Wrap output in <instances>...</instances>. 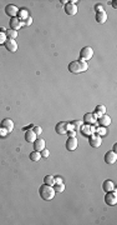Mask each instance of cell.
<instances>
[{
  "label": "cell",
  "instance_id": "1",
  "mask_svg": "<svg viewBox=\"0 0 117 225\" xmlns=\"http://www.w3.org/2000/svg\"><path fill=\"white\" fill-rule=\"evenodd\" d=\"M39 194H40V196L45 200V201H50V200H52L54 199V196H55V190H54V188L51 186V185H46V184H44V185H41L40 186V189H39Z\"/></svg>",
  "mask_w": 117,
  "mask_h": 225
},
{
  "label": "cell",
  "instance_id": "2",
  "mask_svg": "<svg viewBox=\"0 0 117 225\" xmlns=\"http://www.w3.org/2000/svg\"><path fill=\"white\" fill-rule=\"evenodd\" d=\"M105 202H106L107 205H111V206H113V205L117 204V192H116L115 189H113L112 191L106 192V195H105Z\"/></svg>",
  "mask_w": 117,
  "mask_h": 225
},
{
  "label": "cell",
  "instance_id": "3",
  "mask_svg": "<svg viewBox=\"0 0 117 225\" xmlns=\"http://www.w3.org/2000/svg\"><path fill=\"white\" fill-rule=\"evenodd\" d=\"M92 56H93V50H92V48L85 46V48L81 49V51H80V58H81V60L87 61V60H90Z\"/></svg>",
  "mask_w": 117,
  "mask_h": 225
},
{
  "label": "cell",
  "instance_id": "4",
  "mask_svg": "<svg viewBox=\"0 0 117 225\" xmlns=\"http://www.w3.org/2000/svg\"><path fill=\"white\" fill-rule=\"evenodd\" d=\"M68 130H71V126H70V124H67V122H63V121H60V122H57L56 124V126H55V131L57 132V134H67L68 132Z\"/></svg>",
  "mask_w": 117,
  "mask_h": 225
},
{
  "label": "cell",
  "instance_id": "5",
  "mask_svg": "<svg viewBox=\"0 0 117 225\" xmlns=\"http://www.w3.org/2000/svg\"><path fill=\"white\" fill-rule=\"evenodd\" d=\"M17 12H19V9H17L16 5L9 4V5L5 6V14H6L7 16H10V18H16Z\"/></svg>",
  "mask_w": 117,
  "mask_h": 225
},
{
  "label": "cell",
  "instance_id": "6",
  "mask_svg": "<svg viewBox=\"0 0 117 225\" xmlns=\"http://www.w3.org/2000/svg\"><path fill=\"white\" fill-rule=\"evenodd\" d=\"M68 71L72 72V74H80L82 72L81 70V65H80V61L78 60H75V61H71L68 64Z\"/></svg>",
  "mask_w": 117,
  "mask_h": 225
},
{
  "label": "cell",
  "instance_id": "7",
  "mask_svg": "<svg viewBox=\"0 0 117 225\" xmlns=\"http://www.w3.org/2000/svg\"><path fill=\"white\" fill-rule=\"evenodd\" d=\"M88 142L92 148H100L101 144H102V140H101V136L100 135H90L88 136Z\"/></svg>",
  "mask_w": 117,
  "mask_h": 225
},
{
  "label": "cell",
  "instance_id": "8",
  "mask_svg": "<svg viewBox=\"0 0 117 225\" xmlns=\"http://www.w3.org/2000/svg\"><path fill=\"white\" fill-rule=\"evenodd\" d=\"M4 45H5L6 50L10 51V52H15V51L17 50V42H16L14 39H6V41H5Z\"/></svg>",
  "mask_w": 117,
  "mask_h": 225
},
{
  "label": "cell",
  "instance_id": "9",
  "mask_svg": "<svg viewBox=\"0 0 117 225\" xmlns=\"http://www.w3.org/2000/svg\"><path fill=\"white\" fill-rule=\"evenodd\" d=\"M76 148H77V139L68 136V139L66 140V149L68 151H73V150H76Z\"/></svg>",
  "mask_w": 117,
  "mask_h": 225
},
{
  "label": "cell",
  "instance_id": "10",
  "mask_svg": "<svg viewBox=\"0 0 117 225\" xmlns=\"http://www.w3.org/2000/svg\"><path fill=\"white\" fill-rule=\"evenodd\" d=\"M1 128H2L4 130H6L7 132H11L12 129H14V121H12L11 119H4V120L1 121Z\"/></svg>",
  "mask_w": 117,
  "mask_h": 225
},
{
  "label": "cell",
  "instance_id": "11",
  "mask_svg": "<svg viewBox=\"0 0 117 225\" xmlns=\"http://www.w3.org/2000/svg\"><path fill=\"white\" fill-rule=\"evenodd\" d=\"M117 160V154L113 151H107L105 154V162L106 164H115Z\"/></svg>",
  "mask_w": 117,
  "mask_h": 225
},
{
  "label": "cell",
  "instance_id": "12",
  "mask_svg": "<svg viewBox=\"0 0 117 225\" xmlns=\"http://www.w3.org/2000/svg\"><path fill=\"white\" fill-rule=\"evenodd\" d=\"M65 12L67 14V15H76V12H77V6L75 5V4H71V2H67V4H65Z\"/></svg>",
  "mask_w": 117,
  "mask_h": 225
},
{
  "label": "cell",
  "instance_id": "13",
  "mask_svg": "<svg viewBox=\"0 0 117 225\" xmlns=\"http://www.w3.org/2000/svg\"><path fill=\"white\" fill-rule=\"evenodd\" d=\"M9 25H10V29L17 31L20 28H21V22H20V19L19 18H10V21H9Z\"/></svg>",
  "mask_w": 117,
  "mask_h": 225
},
{
  "label": "cell",
  "instance_id": "14",
  "mask_svg": "<svg viewBox=\"0 0 117 225\" xmlns=\"http://www.w3.org/2000/svg\"><path fill=\"white\" fill-rule=\"evenodd\" d=\"M83 122L87 124V125H91V124H96V115L93 112H86L83 115Z\"/></svg>",
  "mask_w": 117,
  "mask_h": 225
},
{
  "label": "cell",
  "instance_id": "15",
  "mask_svg": "<svg viewBox=\"0 0 117 225\" xmlns=\"http://www.w3.org/2000/svg\"><path fill=\"white\" fill-rule=\"evenodd\" d=\"M95 19H96V21H97L98 24H105V22H106V20H107V14H106V11H105V10H102V11L96 12Z\"/></svg>",
  "mask_w": 117,
  "mask_h": 225
},
{
  "label": "cell",
  "instance_id": "16",
  "mask_svg": "<svg viewBox=\"0 0 117 225\" xmlns=\"http://www.w3.org/2000/svg\"><path fill=\"white\" fill-rule=\"evenodd\" d=\"M98 124H100V126L106 128V126H108V125L111 124V118H110L108 115L103 114V115H101V116L98 118Z\"/></svg>",
  "mask_w": 117,
  "mask_h": 225
},
{
  "label": "cell",
  "instance_id": "17",
  "mask_svg": "<svg viewBox=\"0 0 117 225\" xmlns=\"http://www.w3.org/2000/svg\"><path fill=\"white\" fill-rule=\"evenodd\" d=\"M36 136H37V135H36L32 130H26V131H25V140H26L27 142H34V141L37 139Z\"/></svg>",
  "mask_w": 117,
  "mask_h": 225
},
{
  "label": "cell",
  "instance_id": "18",
  "mask_svg": "<svg viewBox=\"0 0 117 225\" xmlns=\"http://www.w3.org/2000/svg\"><path fill=\"white\" fill-rule=\"evenodd\" d=\"M34 149L36 151H41L42 149H45V140L44 139H36L34 141Z\"/></svg>",
  "mask_w": 117,
  "mask_h": 225
},
{
  "label": "cell",
  "instance_id": "19",
  "mask_svg": "<svg viewBox=\"0 0 117 225\" xmlns=\"http://www.w3.org/2000/svg\"><path fill=\"white\" fill-rule=\"evenodd\" d=\"M102 189H103V191H106V192L112 191V190L115 189L113 181H112V180H105L103 184H102Z\"/></svg>",
  "mask_w": 117,
  "mask_h": 225
},
{
  "label": "cell",
  "instance_id": "20",
  "mask_svg": "<svg viewBox=\"0 0 117 225\" xmlns=\"http://www.w3.org/2000/svg\"><path fill=\"white\" fill-rule=\"evenodd\" d=\"M29 158H30V160H31V161H34V162H37V161H40V159H41V154H40V151H36V150H34L32 152H30Z\"/></svg>",
  "mask_w": 117,
  "mask_h": 225
},
{
  "label": "cell",
  "instance_id": "21",
  "mask_svg": "<svg viewBox=\"0 0 117 225\" xmlns=\"http://www.w3.org/2000/svg\"><path fill=\"white\" fill-rule=\"evenodd\" d=\"M80 130H81V132L83 134V135H86V136H90V135H92V130H91V126L90 125H87V124H85V125H81V128H80Z\"/></svg>",
  "mask_w": 117,
  "mask_h": 225
},
{
  "label": "cell",
  "instance_id": "22",
  "mask_svg": "<svg viewBox=\"0 0 117 225\" xmlns=\"http://www.w3.org/2000/svg\"><path fill=\"white\" fill-rule=\"evenodd\" d=\"M54 190H55V192H63L65 191V184L63 182L54 184Z\"/></svg>",
  "mask_w": 117,
  "mask_h": 225
},
{
  "label": "cell",
  "instance_id": "23",
  "mask_svg": "<svg viewBox=\"0 0 117 225\" xmlns=\"http://www.w3.org/2000/svg\"><path fill=\"white\" fill-rule=\"evenodd\" d=\"M5 34H6V38H7V39H14V40H15V38L17 36V31H15V30H12V29L6 30Z\"/></svg>",
  "mask_w": 117,
  "mask_h": 225
},
{
  "label": "cell",
  "instance_id": "24",
  "mask_svg": "<svg viewBox=\"0 0 117 225\" xmlns=\"http://www.w3.org/2000/svg\"><path fill=\"white\" fill-rule=\"evenodd\" d=\"M44 184H46V185H54L55 184V180H54V176H51V175H46L45 178H44Z\"/></svg>",
  "mask_w": 117,
  "mask_h": 225
},
{
  "label": "cell",
  "instance_id": "25",
  "mask_svg": "<svg viewBox=\"0 0 117 225\" xmlns=\"http://www.w3.org/2000/svg\"><path fill=\"white\" fill-rule=\"evenodd\" d=\"M81 122L80 121H77V120H75V121H72L71 124H70V126H71V130H80V128H81Z\"/></svg>",
  "mask_w": 117,
  "mask_h": 225
},
{
  "label": "cell",
  "instance_id": "26",
  "mask_svg": "<svg viewBox=\"0 0 117 225\" xmlns=\"http://www.w3.org/2000/svg\"><path fill=\"white\" fill-rule=\"evenodd\" d=\"M96 112H98V115L101 116V115H103L106 112V108L103 105H97L96 106Z\"/></svg>",
  "mask_w": 117,
  "mask_h": 225
},
{
  "label": "cell",
  "instance_id": "27",
  "mask_svg": "<svg viewBox=\"0 0 117 225\" xmlns=\"http://www.w3.org/2000/svg\"><path fill=\"white\" fill-rule=\"evenodd\" d=\"M6 34H5V31L2 30V29H0V45H2V44H5V41H6Z\"/></svg>",
  "mask_w": 117,
  "mask_h": 225
},
{
  "label": "cell",
  "instance_id": "28",
  "mask_svg": "<svg viewBox=\"0 0 117 225\" xmlns=\"http://www.w3.org/2000/svg\"><path fill=\"white\" fill-rule=\"evenodd\" d=\"M17 15H19V19H20V20L29 18V14H27V11H26V10H20V11L17 12Z\"/></svg>",
  "mask_w": 117,
  "mask_h": 225
},
{
  "label": "cell",
  "instance_id": "29",
  "mask_svg": "<svg viewBox=\"0 0 117 225\" xmlns=\"http://www.w3.org/2000/svg\"><path fill=\"white\" fill-rule=\"evenodd\" d=\"M78 61H80V65H81V70H82V72H83V71H86V70L88 69V64H87L85 60H81V59H80Z\"/></svg>",
  "mask_w": 117,
  "mask_h": 225
},
{
  "label": "cell",
  "instance_id": "30",
  "mask_svg": "<svg viewBox=\"0 0 117 225\" xmlns=\"http://www.w3.org/2000/svg\"><path fill=\"white\" fill-rule=\"evenodd\" d=\"M106 134H107V131H106V129H105L103 126H101V128H98V129H97V135L103 136V135H106Z\"/></svg>",
  "mask_w": 117,
  "mask_h": 225
},
{
  "label": "cell",
  "instance_id": "31",
  "mask_svg": "<svg viewBox=\"0 0 117 225\" xmlns=\"http://www.w3.org/2000/svg\"><path fill=\"white\" fill-rule=\"evenodd\" d=\"M32 131H34L36 135H40V134L42 132V129H41V126H34V128H32Z\"/></svg>",
  "mask_w": 117,
  "mask_h": 225
},
{
  "label": "cell",
  "instance_id": "32",
  "mask_svg": "<svg viewBox=\"0 0 117 225\" xmlns=\"http://www.w3.org/2000/svg\"><path fill=\"white\" fill-rule=\"evenodd\" d=\"M49 152H50V151H49L47 149H42V150L40 151V154H41V158H42V156H44V158H47V156H49Z\"/></svg>",
  "mask_w": 117,
  "mask_h": 225
},
{
  "label": "cell",
  "instance_id": "33",
  "mask_svg": "<svg viewBox=\"0 0 117 225\" xmlns=\"http://www.w3.org/2000/svg\"><path fill=\"white\" fill-rule=\"evenodd\" d=\"M31 24H32V18H31V16L26 18V19H25V25H31Z\"/></svg>",
  "mask_w": 117,
  "mask_h": 225
},
{
  "label": "cell",
  "instance_id": "34",
  "mask_svg": "<svg viewBox=\"0 0 117 225\" xmlns=\"http://www.w3.org/2000/svg\"><path fill=\"white\" fill-rule=\"evenodd\" d=\"M95 9H96V11H97V12H98V11H102V10H103L102 5H96V6H95Z\"/></svg>",
  "mask_w": 117,
  "mask_h": 225
},
{
  "label": "cell",
  "instance_id": "35",
  "mask_svg": "<svg viewBox=\"0 0 117 225\" xmlns=\"http://www.w3.org/2000/svg\"><path fill=\"white\" fill-rule=\"evenodd\" d=\"M68 134V136H71V138H75V135H76V131L75 130H70V132H67Z\"/></svg>",
  "mask_w": 117,
  "mask_h": 225
},
{
  "label": "cell",
  "instance_id": "36",
  "mask_svg": "<svg viewBox=\"0 0 117 225\" xmlns=\"http://www.w3.org/2000/svg\"><path fill=\"white\" fill-rule=\"evenodd\" d=\"M54 180H55V184H57V182H62V179H61V178H54Z\"/></svg>",
  "mask_w": 117,
  "mask_h": 225
},
{
  "label": "cell",
  "instance_id": "37",
  "mask_svg": "<svg viewBox=\"0 0 117 225\" xmlns=\"http://www.w3.org/2000/svg\"><path fill=\"white\" fill-rule=\"evenodd\" d=\"M111 4H112V6H113V8H115V9H116V8H117V5H116V1H111Z\"/></svg>",
  "mask_w": 117,
  "mask_h": 225
},
{
  "label": "cell",
  "instance_id": "38",
  "mask_svg": "<svg viewBox=\"0 0 117 225\" xmlns=\"http://www.w3.org/2000/svg\"><path fill=\"white\" fill-rule=\"evenodd\" d=\"M116 151H117V145L115 144V145H113V152H116Z\"/></svg>",
  "mask_w": 117,
  "mask_h": 225
}]
</instances>
